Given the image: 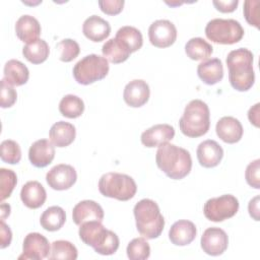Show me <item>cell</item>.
<instances>
[{"instance_id": "1", "label": "cell", "mask_w": 260, "mask_h": 260, "mask_svg": "<svg viewBox=\"0 0 260 260\" xmlns=\"http://www.w3.org/2000/svg\"><path fill=\"white\" fill-rule=\"evenodd\" d=\"M155 161L157 167L173 180L185 178L192 169L190 152L183 147L169 142L158 146Z\"/></svg>"}, {"instance_id": "2", "label": "cell", "mask_w": 260, "mask_h": 260, "mask_svg": "<svg viewBox=\"0 0 260 260\" xmlns=\"http://www.w3.org/2000/svg\"><path fill=\"white\" fill-rule=\"evenodd\" d=\"M253 53L246 48L231 51L226 57L229 80L233 88L239 91L249 90L255 81Z\"/></svg>"}, {"instance_id": "3", "label": "cell", "mask_w": 260, "mask_h": 260, "mask_svg": "<svg viewBox=\"0 0 260 260\" xmlns=\"http://www.w3.org/2000/svg\"><path fill=\"white\" fill-rule=\"evenodd\" d=\"M78 235L80 240L90 246L96 253L101 255H113L119 248L118 236L106 229L102 221L91 220L83 222L79 225Z\"/></svg>"}, {"instance_id": "4", "label": "cell", "mask_w": 260, "mask_h": 260, "mask_svg": "<svg viewBox=\"0 0 260 260\" xmlns=\"http://www.w3.org/2000/svg\"><path fill=\"white\" fill-rule=\"evenodd\" d=\"M133 213L137 231L141 236L149 240L160 236L165 226V218L156 202L148 198L141 199L135 204Z\"/></svg>"}, {"instance_id": "5", "label": "cell", "mask_w": 260, "mask_h": 260, "mask_svg": "<svg viewBox=\"0 0 260 260\" xmlns=\"http://www.w3.org/2000/svg\"><path fill=\"white\" fill-rule=\"evenodd\" d=\"M181 132L191 138L200 137L207 133L210 127V112L206 103L192 100L184 110L179 120Z\"/></svg>"}, {"instance_id": "6", "label": "cell", "mask_w": 260, "mask_h": 260, "mask_svg": "<svg viewBox=\"0 0 260 260\" xmlns=\"http://www.w3.org/2000/svg\"><path fill=\"white\" fill-rule=\"evenodd\" d=\"M99 191L105 197L127 201L134 197L137 186L132 177L121 173H106L99 180Z\"/></svg>"}, {"instance_id": "7", "label": "cell", "mask_w": 260, "mask_h": 260, "mask_svg": "<svg viewBox=\"0 0 260 260\" xmlns=\"http://www.w3.org/2000/svg\"><path fill=\"white\" fill-rule=\"evenodd\" d=\"M108 60L96 54H89L80 59L73 67V77L83 85L91 84L105 78L109 73Z\"/></svg>"}, {"instance_id": "8", "label": "cell", "mask_w": 260, "mask_h": 260, "mask_svg": "<svg viewBox=\"0 0 260 260\" xmlns=\"http://www.w3.org/2000/svg\"><path fill=\"white\" fill-rule=\"evenodd\" d=\"M205 35L208 40L215 44L233 45L242 40L244 28L236 19L214 18L207 22Z\"/></svg>"}, {"instance_id": "9", "label": "cell", "mask_w": 260, "mask_h": 260, "mask_svg": "<svg viewBox=\"0 0 260 260\" xmlns=\"http://www.w3.org/2000/svg\"><path fill=\"white\" fill-rule=\"evenodd\" d=\"M239 210V201L232 194L208 199L203 206L205 217L211 221L218 222L233 217Z\"/></svg>"}, {"instance_id": "10", "label": "cell", "mask_w": 260, "mask_h": 260, "mask_svg": "<svg viewBox=\"0 0 260 260\" xmlns=\"http://www.w3.org/2000/svg\"><path fill=\"white\" fill-rule=\"evenodd\" d=\"M148 38L151 45L154 47L168 48L172 46L177 39V28L175 24L168 19H157L149 25Z\"/></svg>"}, {"instance_id": "11", "label": "cell", "mask_w": 260, "mask_h": 260, "mask_svg": "<svg viewBox=\"0 0 260 260\" xmlns=\"http://www.w3.org/2000/svg\"><path fill=\"white\" fill-rule=\"evenodd\" d=\"M50 249L49 241L45 236L40 233H29L23 240L22 254L18 259L42 260L49 256Z\"/></svg>"}, {"instance_id": "12", "label": "cell", "mask_w": 260, "mask_h": 260, "mask_svg": "<svg viewBox=\"0 0 260 260\" xmlns=\"http://www.w3.org/2000/svg\"><path fill=\"white\" fill-rule=\"evenodd\" d=\"M200 244L203 252L207 255L219 256L228 249L229 237L223 230L211 226L203 232Z\"/></svg>"}, {"instance_id": "13", "label": "cell", "mask_w": 260, "mask_h": 260, "mask_svg": "<svg viewBox=\"0 0 260 260\" xmlns=\"http://www.w3.org/2000/svg\"><path fill=\"white\" fill-rule=\"evenodd\" d=\"M77 180L75 169L66 164H59L53 167L46 175L48 185L58 191L67 190L71 188Z\"/></svg>"}, {"instance_id": "14", "label": "cell", "mask_w": 260, "mask_h": 260, "mask_svg": "<svg viewBox=\"0 0 260 260\" xmlns=\"http://www.w3.org/2000/svg\"><path fill=\"white\" fill-rule=\"evenodd\" d=\"M149 95V85L142 79H134L128 82L123 92L124 102L132 108H139L145 105Z\"/></svg>"}, {"instance_id": "15", "label": "cell", "mask_w": 260, "mask_h": 260, "mask_svg": "<svg viewBox=\"0 0 260 260\" xmlns=\"http://www.w3.org/2000/svg\"><path fill=\"white\" fill-rule=\"evenodd\" d=\"M55 145L48 139L35 141L28 150V158L32 166L45 168L50 165L55 157Z\"/></svg>"}, {"instance_id": "16", "label": "cell", "mask_w": 260, "mask_h": 260, "mask_svg": "<svg viewBox=\"0 0 260 260\" xmlns=\"http://www.w3.org/2000/svg\"><path fill=\"white\" fill-rule=\"evenodd\" d=\"M175 136V129L169 124H156L141 134V143L146 147H156L169 142Z\"/></svg>"}, {"instance_id": "17", "label": "cell", "mask_w": 260, "mask_h": 260, "mask_svg": "<svg viewBox=\"0 0 260 260\" xmlns=\"http://www.w3.org/2000/svg\"><path fill=\"white\" fill-rule=\"evenodd\" d=\"M104 215L102 206L93 200H82L72 210V219L77 225L91 220L103 221Z\"/></svg>"}, {"instance_id": "18", "label": "cell", "mask_w": 260, "mask_h": 260, "mask_svg": "<svg viewBox=\"0 0 260 260\" xmlns=\"http://www.w3.org/2000/svg\"><path fill=\"white\" fill-rule=\"evenodd\" d=\"M199 164L204 168H214L223 157L222 147L215 141L207 139L202 141L196 150Z\"/></svg>"}, {"instance_id": "19", "label": "cell", "mask_w": 260, "mask_h": 260, "mask_svg": "<svg viewBox=\"0 0 260 260\" xmlns=\"http://www.w3.org/2000/svg\"><path fill=\"white\" fill-rule=\"evenodd\" d=\"M215 131L217 136L223 142L233 144L241 140L244 130L238 119L232 116H224L217 121Z\"/></svg>"}, {"instance_id": "20", "label": "cell", "mask_w": 260, "mask_h": 260, "mask_svg": "<svg viewBox=\"0 0 260 260\" xmlns=\"http://www.w3.org/2000/svg\"><path fill=\"white\" fill-rule=\"evenodd\" d=\"M197 230L195 224L187 219H181L173 223L169 231V239L176 246H186L194 241Z\"/></svg>"}, {"instance_id": "21", "label": "cell", "mask_w": 260, "mask_h": 260, "mask_svg": "<svg viewBox=\"0 0 260 260\" xmlns=\"http://www.w3.org/2000/svg\"><path fill=\"white\" fill-rule=\"evenodd\" d=\"M83 35L92 42H102L111 34V25L109 21L99 15L87 17L82 24Z\"/></svg>"}, {"instance_id": "22", "label": "cell", "mask_w": 260, "mask_h": 260, "mask_svg": "<svg viewBox=\"0 0 260 260\" xmlns=\"http://www.w3.org/2000/svg\"><path fill=\"white\" fill-rule=\"evenodd\" d=\"M47 198V193L44 186L38 181L26 182L20 191V199L22 203L30 208L37 209L41 207Z\"/></svg>"}, {"instance_id": "23", "label": "cell", "mask_w": 260, "mask_h": 260, "mask_svg": "<svg viewBox=\"0 0 260 260\" xmlns=\"http://www.w3.org/2000/svg\"><path fill=\"white\" fill-rule=\"evenodd\" d=\"M41 24L37 18L31 15H21L15 23V32L17 38L23 43H30L39 39L41 35Z\"/></svg>"}, {"instance_id": "24", "label": "cell", "mask_w": 260, "mask_h": 260, "mask_svg": "<svg viewBox=\"0 0 260 260\" xmlns=\"http://www.w3.org/2000/svg\"><path fill=\"white\" fill-rule=\"evenodd\" d=\"M197 74L205 84L213 85L223 77L222 63L218 58L204 60L197 66Z\"/></svg>"}, {"instance_id": "25", "label": "cell", "mask_w": 260, "mask_h": 260, "mask_svg": "<svg viewBox=\"0 0 260 260\" xmlns=\"http://www.w3.org/2000/svg\"><path fill=\"white\" fill-rule=\"evenodd\" d=\"M76 136L75 127L68 122L59 121L52 125L49 137L50 141L57 147H66L70 145Z\"/></svg>"}, {"instance_id": "26", "label": "cell", "mask_w": 260, "mask_h": 260, "mask_svg": "<svg viewBox=\"0 0 260 260\" xmlns=\"http://www.w3.org/2000/svg\"><path fill=\"white\" fill-rule=\"evenodd\" d=\"M29 77V71L27 67L20 61L11 59L4 65V77L10 85L20 86L27 82Z\"/></svg>"}, {"instance_id": "27", "label": "cell", "mask_w": 260, "mask_h": 260, "mask_svg": "<svg viewBox=\"0 0 260 260\" xmlns=\"http://www.w3.org/2000/svg\"><path fill=\"white\" fill-rule=\"evenodd\" d=\"M102 53L108 61L118 64L126 61L129 58L131 51L122 41L113 38L103 45Z\"/></svg>"}, {"instance_id": "28", "label": "cell", "mask_w": 260, "mask_h": 260, "mask_svg": "<svg viewBox=\"0 0 260 260\" xmlns=\"http://www.w3.org/2000/svg\"><path fill=\"white\" fill-rule=\"evenodd\" d=\"M66 220V213L60 206L48 207L41 215L40 223L43 229L49 232L60 230Z\"/></svg>"}, {"instance_id": "29", "label": "cell", "mask_w": 260, "mask_h": 260, "mask_svg": "<svg viewBox=\"0 0 260 260\" xmlns=\"http://www.w3.org/2000/svg\"><path fill=\"white\" fill-rule=\"evenodd\" d=\"M24 58L32 64H41L47 60L50 54V48L47 42L43 39H38L26 44L22 48Z\"/></svg>"}, {"instance_id": "30", "label": "cell", "mask_w": 260, "mask_h": 260, "mask_svg": "<svg viewBox=\"0 0 260 260\" xmlns=\"http://www.w3.org/2000/svg\"><path fill=\"white\" fill-rule=\"evenodd\" d=\"M185 52L192 60H207L211 56L213 48L202 38H192L186 43Z\"/></svg>"}, {"instance_id": "31", "label": "cell", "mask_w": 260, "mask_h": 260, "mask_svg": "<svg viewBox=\"0 0 260 260\" xmlns=\"http://www.w3.org/2000/svg\"><path fill=\"white\" fill-rule=\"evenodd\" d=\"M116 39L122 41L131 51V53L138 51L143 45V38L140 30L134 26L125 25L118 29Z\"/></svg>"}, {"instance_id": "32", "label": "cell", "mask_w": 260, "mask_h": 260, "mask_svg": "<svg viewBox=\"0 0 260 260\" xmlns=\"http://www.w3.org/2000/svg\"><path fill=\"white\" fill-rule=\"evenodd\" d=\"M59 111L64 117L75 119L82 115L84 111V103L75 94H66L59 103Z\"/></svg>"}, {"instance_id": "33", "label": "cell", "mask_w": 260, "mask_h": 260, "mask_svg": "<svg viewBox=\"0 0 260 260\" xmlns=\"http://www.w3.org/2000/svg\"><path fill=\"white\" fill-rule=\"evenodd\" d=\"M78 256L76 247L65 240H58L52 243L51 254L48 256L50 260L65 259V260H75Z\"/></svg>"}, {"instance_id": "34", "label": "cell", "mask_w": 260, "mask_h": 260, "mask_svg": "<svg viewBox=\"0 0 260 260\" xmlns=\"http://www.w3.org/2000/svg\"><path fill=\"white\" fill-rule=\"evenodd\" d=\"M126 252L130 260H145L150 256V246L144 238H135L129 242Z\"/></svg>"}, {"instance_id": "35", "label": "cell", "mask_w": 260, "mask_h": 260, "mask_svg": "<svg viewBox=\"0 0 260 260\" xmlns=\"http://www.w3.org/2000/svg\"><path fill=\"white\" fill-rule=\"evenodd\" d=\"M1 159L10 165L18 164L21 159V149L19 144L11 139L1 142Z\"/></svg>"}, {"instance_id": "36", "label": "cell", "mask_w": 260, "mask_h": 260, "mask_svg": "<svg viewBox=\"0 0 260 260\" xmlns=\"http://www.w3.org/2000/svg\"><path fill=\"white\" fill-rule=\"evenodd\" d=\"M17 183V177L16 174L12 170H7L4 168L0 169V199L1 201L8 198L15 185Z\"/></svg>"}, {"instance_id": "37", "label": "cell", "mask_w": 260, "mask_h": 260, "mask_svg": "<svg viewBox=\"0 0 260 260\" xmlns=\"http://www.w3.org/2000/svg\"><path fill=\"white\" fill-rule=\"evenodd\" d=\"M57 48L60 51L59 59L62 62H71L75 59L80 52L79 45L72 39H64L57 44Z\"/></svg>"}, {"instance_id": "38", "label": "cell", "mask_w": 260, "mask_h": 260, "mask_svg": "<svg viewBox=\"0 0 260 260\" xmlns=\"http://www.w3.org/2000/svg\"><path fill=\"white\" fill-rule=\"evenodd\" d=\"M259 0H246L244 2V16L247 22L256 28H259Z\"/></svg>"}, {"instance_id": "39", "label": "cell", "mask_w": 260, "mask_h": 260, "mask_svg": "<svg viewBox=\"0 0 260 260\" xmlns=\"http://www.w3.org/2000/svg\"><path fill=\"white\" fill-rule=\"evenodd\" d=\"M17 99V93L12 85L2 78L1 80V93H0V106L1 108L12 107Z\"/></svg>"}, {"instance_id": "40", "label": "cell", "mask_w": 260, "mask_h": 260, "mask_svg": "<svg viewBox=\"0 0 260 260\" xmlns=\"http://www.w3.org/2000/svg\"><path fill=\"white\" fill-rule=\"evenodd\" d=\"M259 171H260V159L257 158L253 161H251L245 172V178L247 183L255 188V189H260V179H259Z\"/></svg>"}, {"instance_id": "41", "label": "cell", "mask_w": 260, "mask_h": 260, "mask_svg": "<svg viewBox=\"0 0 260 260\" xmlns=\"http://www.w3.org/2000/svg\"><path fill=\"white\" fill-rule=\"evenodd\" d=\"M124 0H101L99 1V6L101 10L109 15L119 14L124 7Z\"/></svg>"}, {"instance_id": "42", "label": "cell", "mask_w": 260, "mask_h": 260, "mask_svg": "<svg viewBox=\"0 0 260 260\" xmlns=\"http://www.w3.org/2000/svg\"><path fill=\"white\" fill-rule=\"evenodd\" d=\"M212 4L218 11L228 13V12H233L236 10V8L239 4V1L238 0H225V1L214 0L212 2Z\"/></svg>"}, {"instance_id": "43", "label": "cell", "mask_w": 260, "mask_h": 260, "mask_svg": "<svg viewBox=\"0 0 260 260\" xmlns=\"http://www.w3.org/2000/svg\"><path fill=\"white\" fill-rule=\"evenodd\" d=\"M12 240V233L10 228L4 222V220H1L0 222V248L4 249L7 246L10 245Z\"/></svg>"}, {"instance_id": "44", "label": "cell", "mask_w": 260, "mask_h": 260, "mask_svg": "<svg viewBox=\"0 0 260 260\" xmlns=\"http://www.w3.org/2000/svg\"><path fill=\"white\" fill-rule=\"evenodd\" d=\"M259 200L260 197L257 195L254 198H252L248 204V211L250 216L257 221L259 220Z\"/></svg>"}, {"instance_id": "45", "label": "cell", "mask_w": 260, "mask_h": 260, "mask_svg": "<svg viewBox=\"0 0 260 260\" xmlns=\"http://www.w3.org/2000/svg\"><path fill=\"white\" fill-rule=\"evenodd\" d=\"M259 106L260 104L257 103L248 111V119L255 127H259Z\"/></svg>"}, {"instance_id": "46", "label": "cell", "mask_w": 260, "mask_h": 260, "mask_svg": "<svg viewBox=\"0 0 260 260\" xmlns=\"http://www.w3.org/2000/svg\"><path fill=\"white\" fill-rule=\"evenodd\" d=\"M10 214V206L8 204H1V220H4L6 216Z\"/></svg>"}]
</instances>
